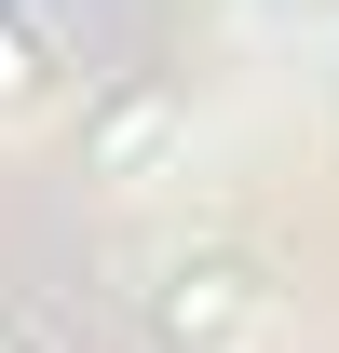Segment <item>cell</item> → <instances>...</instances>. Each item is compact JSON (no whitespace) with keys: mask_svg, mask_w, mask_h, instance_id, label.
Instances as JSON below:
<instances>
[{"mask_svg":"<svg viewBox=\"0 0 339 353\" xmlns=\"http://www.w3.org/2000/svg\"><path fill=\"white\" fill-rule=\"evenodd\" d=\"M150 326H163V353H245L258 340V272L245 259H176Z\"/></svg>","mask_w":339,"mask_h":353,"instance_id":"cell-1","label":"cell"},{"mask_svg":"<svg viewBox=\"0 0 339 353\" xmlns=\"http://www.w3.org/2000/svg\"><path fill=\"white\" fill-rule=\"evenodd\" d=\"M176 136H190V95H176V82H123L109 109H95L82 163H95V176H150V163L176 150Z\"/></svg>","mask_w":339,"mask_h":353,"instance_id":"cell-2","label":"cell"},{"mask_svg":"<svg viewBox=\"0 0 339 353\" xmlns=\"http://www.w3.org/2000/svg\"><path fill=\"white\" fill-rule=\"evenodd\" d=\"M14 95H41V41H28L14 0H0V109H14Z\"/></svg>","mask_w":339,"mask_h":353,"instance_id":"cell-3","label":"cell"},{"mask_svg":"<svg viewBox=\"0 0 339 353\" xmlns=\"http://www.w3.org/2000/svg\"><path fill=\"white\" fill-rule=\"evenodd\" d=\"M271 14H285V28H326V14H339V0H271Z\"/></svg>","mask_w":339,"mask_h":353,"instance_id":"cell-4","label":"cell"},{"mask_svg":"<svg viewBox=\"0 0 339 353\" xmlns=\"http://www.w3.org/2000/svg\"><path fill=\"white\" fill-rule=\"evenodd\" d=\"M0 353H14V340H0Z\"/></svg>","mask_w":339,"mask_h":353,"instance_id":"cell-5","label":"cell"}]
</instances>
